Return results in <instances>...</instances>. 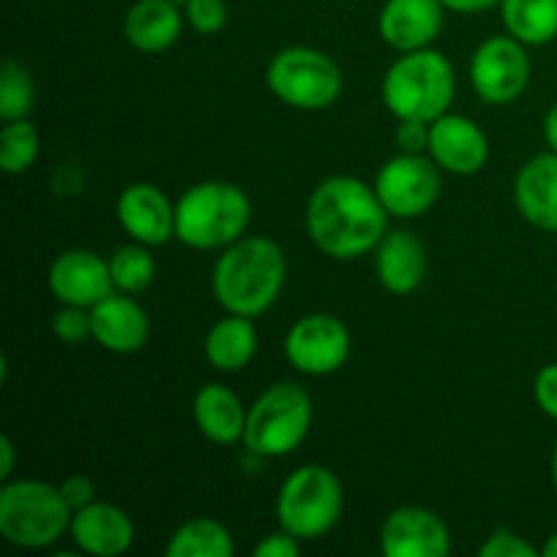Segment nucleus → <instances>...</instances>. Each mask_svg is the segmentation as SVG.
I'll list each match as a JSON object with an SVG mask.
<instances>
[{
    "label": "nucleus",
    "instance_id": "1",
    "mask_svg": "<svg viewBox=\"0 0 557 557\" xmlns=\"http://www.w3.org/2000/svg\"><path fill=\"white\" fill-rule=\"evenodd\" d=\"M310 243L335 261H357L373 253L389 232V212L373 185L351 174H335L319 183L305 207Z\"/></svg>",
    "mask_w": 557,
    "mask_h": 557
},
{
    "label": "nucleus",
    "instance_id": "2",
    "mask_svg": "<svg viewBox=\"0 0 557 557\" xmlns=\"http://www.w3.org/2000/svg\"><path fill=\"white\" fill-rule=\"evenodd\" d=\"M288 259L270 237H243L221 250L212 267V297L226 313L259 319L281 299Z\"/></svg>",
    "mask_w": 557,
    "mask_h": 557
},
{
    "label": "nucleus",
    "instance_id": "3",
    "mask_svg": "<svg viewBox=\"0 0 557 557\" xmlns=\"http://www.w3.org/2000/svg\"><path fill=\"white\" fill-rule=\"evenodd\" d=\"M174 237L194 250H223L245 237L253 205L239 185L205 180L174 201Z\"/></svg>",
    "mask_w": 557,
    "mask_h": 557
},
{
    "label": "nucleus",
    "instance_id": "4",
    "mask_svg": "<svg viewBox=\"0 0 557 557\" xmlns=\"http://www.w3.org/2000/svg\"><path fill=\"white\" fill-rule=\"evenodd\" d=\"M457 96L455 65L438 49L403 52L381 79V101L397 120L433 123Z\"/></svg>",
    "mask_w": 557,
    "mask_h": 557
},
{
    "label": "nucleus",
    "instance_id": "5",
    "mask_svg": "<svg viewBox=\"0 0 557 557\" xmlns=\"http://www.w3.org/2000/svg\"><path fill=\"white\" fill-rule=\"evenodd\" d=\"M71 506L58 484L16 479L0 487V536L20 549H47L71 528Z\"/></svg>",
    "mask_w": 557,
    "mask_h": 557
},
{
    "label": "nucleus",
    "instance_id": "6",
    "mask_svg": "<svg viewBox=\"0 0 557 557\" xmlns=\"http://www.w3.org/2000/svg\"><path fill=\"white\" fill-rule=\"evenodd\" d=\"M313 428V400L308 389L292 381L267 386L248 408L243 444L250 455L275 457L294 455Z\"/></svg>",
    "mask_w": 557,
    "mask_h": 557
},
{
    "label": "nucleus",
    "instance_id": "7",
    "mask_svg": "<svg viewBox=\"0 0 557 557\" xmlns=\"http://www.w3.org/2000/svg\"><path fill=\"white\" fill-rule=\"evenodd\" d=\"M346 509V493L335 471L326 466H302L277 490L275 517L283 531L299 542H319L335 531Z\"/></svg>",
    "mask_w": 557,
    "mask_h": 557
},
{
    "label": "nucleus",
    "instance_id": "8",
    "mask_svg": "<svg viewBox=\"0 0 557 557\" xmlns=\"http://www.w3.org/2000/svg\"><path fill=\"white\" fill-rule=\"evenodd\" d=\"M267 87L286 107L324 112L343 96V71L315 47H286L275 52L264 71Z\"/></svg>",
    "mask_w": 557,
    "mask_h": 557
},
{
    "label": "nucleus",
    "instance_id": "9",
    "mask_svg": "<svg viewBox=\"0 0 557 557\" xmlns=\"http://www.w3.org/2000/svg\"><path fill=\"white\" fill-rule=\"evenodd\" d=\"M468 79L476 96L490 107H509L531 85L528 47L515 36H490L473 49Z\"/></svg>",
    "mask_w": 557,
    "mask_h": 557
},
{
    "label": "nucleus",
    "instance_id": "10",
    "mask_svg": "<svg viewBox=\"0 0 557 557\" xmlns=\"http://www.w3.org/2000/svg\"><path fill=\"white\" fill-rule=\"evenodd\" d=\"M373 188L389 218H422L433 210L441 196V166L428 152H397L379 169Z\"/></svg>",
    "mask_w": 557,
    "mask_h": 557
},
{
    "label": "nucleus",
    "instance_id": "11",
    "mask_svg": "<svg viewBox=\"0 0 557 557\" xmlns=\"http://www.w3.org/2000/svg\"><path fill=\"white\" fill-rule=\"evenodd\" d=\"M283 351L294 370L321 379L346 368L351 357V332L337 315L308 313L286 332Z\"/></svg>",
    "mask_w": 557,
    "mask_h": 557
},
{
    "label": "nucleus",
    "instance_id": "12",
    "mask_svg": "<svg viewBox=\"0 0 557 557\" xmlns=\"http://www.w3.org/2000/svg\"><path fill=\"white\" fill-rule=\"evenodd\" d=\"M379 547L384 557H449L451 533L428 506H397L381 522Z\"/></svg>",
    "mask_w": 557,
    "mask_h": 557
},
{
    "label": "nucleus",
    "instance_id": "13",
    "mask_svg": "<svg viewBox=\"0 0 557 557\" xmlns=\"http://www.w3.org/2000/svg\"><path fill=\"white\" fill-rule=\"evenodd\" d=\"M47 283L60 305H76V308L87 310L117 292L112 270H109V259L87 248L63 250L49 267Z\"/></svg>",
    "mask_w": 557,
    "mask_h": 557
},
{
    "label": "nucleus",
    "instance_id": "14",
    "mask_svg": "<svg viewBox=\"0 0 557 557\" xmlns=\"http://www.w3.org/2000/svg\"><path fill=\"white\" fill-rule=\"evenodd\" d=\"M428 156L441 166V172L471 177L490 161V139L482 125L466 114L446 112L430 123Z\"/></svg>",
    "mask_w": 557,
    "mask_h": 557
},
{
    "label": "nucleus",
    "instance_id": "15",
    "mask_svg": "<svg viewBox=\"0 0 557 557\" xmlns=\"http://www.w3.org/2000/svg\"><path fill=\"white\" fill-rule=\"evenodd\" d=\"M446 22L441 0H386L379 11V36L395 52L433 47Z\"/></svg>",
    "mask_w": 557,
    "mask_h": 557
},
{
    "label": "nucleus",
    "instance_id": "16",
    "mask_svg": "<svg viewBox=\"0 0 557 557\" xmlns=\"http://www.w3.org/2000/svg\"><path fill=\"white\" fill-rule=\"evenodd\" d=\"M174 201L156 183H131L120 194L117 223L134 243L166 245L174 237Z\"/></svg>",
    "mask_w": 557,
    "mask_h": 557
},
{
    "label": "nucleus",
    "instance_id": "17",
    "mask_svg": "<svg viewBox=\"0 0 557 557\" xmlns=\"http://www.w3.org/2000/svg\"><path fill=\"white\" fill-rule=\"evenodd\" d=\"M69 536L79 553L92 557H120L134 544L136 528L123 506L92 500L85 509L74 511Z\"/></svg>",
    "mask_w": 557,
    "mask_h": 557
},
{
    "label": "nucleus",
    "instance_id": "18",
    "mask_svg": "<svg viewBox=\"0 0 557 557\" xmlns=\"http://www.w3.org/2000/svg\"><path fill=\"white\" fill-rule=\"evenodd\" d=\"M373 267L384 292L408 297L422 286L428 275V248L413 232L392 228L375 245Z\"/></svg>",
    "mask_w": 557,
    "mask_h": 557
},
{
    "label": "nucleus",
    "instance_id": "19",
    "mask_svg": "<svg viewBox=\"0 0 557 557\" xmlns=\"http://www.w3.org/2000/svg\"><path fill=\"white\" fill-rule=\"evenodd\" d=\"M92 341L112 354H136L150 341V315L134 294L114 292L90 308Z\"/></svg>",
    "mask_w": 557,
    "mask_h": 557
},
{
    "label": "nucleus",
    "instance_id": "20",
    "mask_svg": "<svg viewBox=\"0 0 557 557\" xmlns=\"http://www.w3.org/2000/svg\"><path fill=\"white\" fill-rule=\"evenodd\" d=\"M517 212L539 232L557 234V152L547 150L522 163L515 177Z\"/></svg>",
    "mask_w": 557,
    "mask_h": 557
},
{
    "label": "nucleus",
    "instance_id": "21",
    "mask_svg": "<svg viewBox=\"0 0 557 557\" xmlns=\"http://www.w3.org/2000/svg\"><path fill=\"white\" fill-rule=\"evenodd\" d=\"M185 11L172 0H136L123 16V36L145 54H161L183 36Z\"/></svg>",
    "mask_w": 557,
    "mask_h": 557
},
{
    "label": "nucleus",
    "instance_id": "22",
    "mask_svg": "<svg viewBox=\"0 0 557 557\" xmlns=\"http://www.w3.org/2000/svg\"><path fill=\"white\" fill-rule=\"evenodd\" d=\"M194 422L210 444L234 446L245 435L248 408L228 386L205 384L194 397Z\"/></svg>",
    "mask_w": 557,
    "mask_h": 557
},
{
    "label": "nucleus",
    "instance_id": "23",
    "mask_svg": "<svg viewBox=\"0 0 557 557\" xmlns=\"http://www.w3.org/2000/svg\"><path fill=\"white\" fill-rule=\"evenodd\" d=\"M256 351H259V330L248 315L226 313L210 326L205 337L207 362L221 373L245 370L253 362Z\"/></svg>",
    "mask_w": 557,
    "mask_h": 557
},
{
    "label": "nucleus",
    "instance_id": "24",
    "mask_svg": "<svg viewBox=\"0 0 557 557\" xmlns=\"http://www.w3.org/2000/svg\"><path fill=\"white\" fill-rule=\"evenodd\" d=\"M498 9L506 33L525 47H544L557 38V0H500Z\"/></svg>",
    "mask_w": 557,
    "mask_h": 557
},
{
    "label": "nucleus",
    "instance_id": "25",
    "mask_svg": "<svg viewBox=\"0 0 557 557\" xmlns=\"http://www.w3.org/2000/svg\"><path fill=\"white\" fill-rule=\"evenodd\" d=\"M166 557H232L234 555V536L223 522L212 517H194L183 522L177 531L169 536Z\"/></svg>",
    "mask_w": 557,
    "mask_h": 557
},
{
    "label": "nucleus",
    "instance_id": "26",
    "mask_svg": "<svg viewBox=\"0 0 557 557\" xmlns=\"http://www.w3.org/2000/svg\"><path fill=\"white\" fill-rule=\"evenodd\" d=\"M109 270H112L114 288L123 294H141L156 281V259L150 253V245H141L131 239L128 245H120L109 256Z\"/></svg>",
    "mask_w": 557,
    "mask_h": 557
},
{
    "label": "nucleus",
    "instance_id": "27",
    "mask_svg": "<svg viewBox=\"0 0 557 557\" xmlns=\"http://www.w3.org/2000/svg\"><path fill=\"white\" fill-rule=\"evenodd\" d=\"M41 156V134L30 120H11L0 131V169L5 174H25Z\"/></svg>",
    "mask_w": 557,
    "mask_h": 557
},
{
    "label": "nucleus",
    "instance_id": "28",
    "mask_svg": "<svg viewBox=\"0 0 557 557\" xmlns=\"http://www.w3.org/2000/svg\"><path fill=\"white\" fill-rule=\"evenodd\" d=\"M36 103V82H33L27 65L16 58H5L0 71V120H25Z\"/></svg>",
    "mask_w": 557,
    "mask_h": 557
},
{
    "label": "nucleus",
    "instance_id": "29",
    "mask_svg": "<svg viewBox=\"0 0 557 557\" xmlns=\"http://www.w3.org/2000/svg\"><path fill=\"white\" fill-rule=\"evenodd\" d=\"M52 332L65 346H82L85 341H92L90 310L76 308V305H60L58 313L52 315Z\"/></svg>",
    "mask_w": 557,
    "mask_h": 557
},
{
    "label": "nucleus",
    "instance_id": "30",
    "mask_svg": "<svg viewBox=\"0 0 557 557\" xmlns=\"http://www.w3.org/2000/svg\"><path fill=\"white\" fill-rule=\"evenodd\" d=\"M183 11L188 27L199 33V36H215L228 22L226 0H188Z\"/></svg>",
    "mask_w": 557,
    "mask_h": 557
},
{
    "label": "nucleus",
    "instance_id": "31",
    "mask_svg": "<svg viewBox=\"0 0 557 557\" xmlns=\"http://www.w3.org/2000/svg\"><path fill=\"white\" fill-rule=\"evenodd\" d=\"M536 547L520 533L509 531V528H498L487 536V542L479 547V557H539Z\"/></svg>",
    "mask_w": 557,
    "mask_h": 557
},
{
    "label": "nucleus",
    "instance_id": "32",
    "mask_svg": "<svg viewBox=\"0 0 557 557\" xmlns=\"http://www.w3.org/2000/svg\"><path fill=\"white\" fill-rule=\"evenodd\" d=\"M395 141L400 152L422 156L430 147V123H424V120H397Z\"/></svg>",
    "mask_w": 557,
    "mask_h": 557
},
{
    "label": "nucleus",
    "instance_id": "33",
    "mask_svg": "<svg viewBox=\"0 0 557 557\" xmlns=\"http://www.w3.org/2000/svg\"><path fill=\"white\" fill-rule=\"evenodd\" d=\"M533 400L539 411L557 422V362L544 364L533 379Z\"/></svg>",
    "mask_w": 557,
    "mask_h": 557
},
{
    "label": "nucleus",
    "instance_id": "34",
    "mask_svg": "<svg viewBox=\"0 0 557 557\" xmlns=\"http://www.w3.org/2000/svg\"><path fill=\"white\" fill-rule=\"evenodd\" d=\"M299 549H302V542H299L294 533L288 531H275L267 533L259 544L253 547V557H297Z\"/></svg>",
    "mask_w": 557,
    "mask_h": 557
},
{
    "label": "nucleus",
    "instance_id": "35",
    "mask_svg": "<svg viewBox=\"0 0 557 557\" xmlns=\"http://www.w3.org/2000/svg\"><path fill=\"white\" fill-rule=\"evenodd\" d=\"M58 487H60V493H63L65 504L71 506V511L85 509L87 504H92V500H96V487H92L90 479L82 476V473H74V476H69L65 482H60Z\"/></svg>",
    "mask_w": 557,
    "mask_h": 557
},
{
    "label": "nucleus",
    "instance_id": "36",
    "mask_svg": "<svg viewBox=\"0 0 557 557\" xmlns=\"http://www.w3.org/2000/svg\"><path fill=\"white\" fill-rule=\"evenodd\" d=\"M446 5V11H455V14H484V11L498 9L500 0H441Z\"/></svg>",
    "mask_w": 557,
    "mask_h": 557
},
{
    "label": "nucleus",
    "instance_id": "37",
    "mask_svg": "<svg viewBox=\"0 0 557 557\" xmlns=\"http://www.w3.org/2000/svg\"><path fill=\"white\" fill-rule=\"evenodd\" d=\"M14 462H16V449L14 441L9 435L0 438V482H9L11 473H14Z\"/></svg>",
    "mask_w": 557,
    "mask_h": 557
},
{
    "label": "nucleus",
    "instance_id": "38",
    "mask_svg": "<svg viewBox=\"0 0 557 557\" xmlns=\"http://www.w3.org/2000/svg\"><path fill=\"white\" fill-rule=\"evenodd\" d=\"M542 131H544V141H547L549 150L557 152V101L547 109V114H544Z\"/></svg>",
    "mask_w": 557,
    "mask_h": 557
},
{
    "label": "nucleus",
    "instance_id": "39",
    "mask_svg": "<svg viewBox=\"0 0 557 557\" xmlns=\"http://www.w3.org/2000/svg\"><path fill=\"white\" fill-rule=\"evenodd\" d=\"M542 555L544 557H557V533H553V536H549L547 542H544Z\"/></svg>",
    "mask_w": 557,
    "mask_h": 557
},
{
    "label": "nucleus",
    "instance_id": "40",
    "mask_svg": "<svg viewBox=\"0 0 557 557\" xmlns=\"http://www.w3.org/2000/svg\"><path fill=\"white\" fill-rule=\"evenodd\" d=\"M553 490L557 495V438H555V446H553Z\"/></svg>",
    "mask_w": 557,
    "mask_h": 557
},
{
    "label": "nucleus",
    "instance_id": "41",
    "mask_svg": "<svg viewBox=\"0 0 557 557\" xmlns=\"http://www.w3.org/2000/svg\"><path fill=\"white\" fill-rule=\"evenodd\" d=\"M172 3H180V5H185V3H188V0H172Z\"/></svg>",
    "mask_w": 557,
    "mask_h": 557
}]
</instances>
